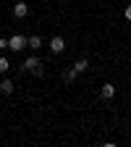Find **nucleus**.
Wrapping results in <instances>:
<instances>
[{
	"label": "nucleus",
	"mask_w": 131,
	"mask_h": 147,
	"mask_svg": "<svg viewBox=\"0 0 131 147\" xmlns=\"http://www.w3.org/2000/svg\"><path fill=\"white\" fill-rule=\"evenodd\" d=\"M50 50L52 53H63L66 50V40H63V37H52V40H50Z\"/></svg>",
	"instance_id": "3"
},
{
	"label": "nucleus",
	"mask_w": 131,
	"mask_h": 147,
	"mask_svg": "<svg viewBox=\"0 0 131 147\" xmlns=\"http://www.w3.org/2000/svg\"><path fill=\"white\" fill-rule=\"evenodd\" d=\"M87 68H89V63H87L84 58H81V61H76V63H73V71H76V74H84Z\"/></svg>",
	"instance_id": "7"
},
{
	"label": "nucleus",
	"mask_w": 131,
	"mask_h": 147,
	"mask_svg": "<svg viewBox=\"0 0 131 147\" xmlns=\"http://www.w3.org/2000/svg\"><path fill=\"white\" fill-rule=\"evenodd\" d=\"M26 13H29V5H26V3H16V5H13V16H16V18H24Z\"/></svg>",
	"instance_id": "4"
},
{
	"label": "nucleus",
	"mask_w": 131,
	"mask_h": 147,
	"mask_svg": "<svg viewBox=\"0 0 131 147\" xmlns=\"http://www.w3.org/2000/svg\"><path fill=\"white\" fill-rule=\"evenodd\" d=\"M26 45H29L26 37H21V34H13V37H11V50H24Z\"/></svg>",
	"instance_id": "2"
},
{
	"label": "nucleus",
	"mask_w": 131,
	"mask_h": 147,
	"mask_svg": "<svg viewBox=\"0 0 131 147\" xmlns=\"http://www.w3.org/2000/svg\"><path fill=\"white\" fill-rule=\"evenodd\" d=\"M21 68H24V71H34V74H42V63H40V58H26Z\"/></svg>",
	"instance_id": "1"
},
{
	"label": "nucleus",
	"mask_w": 131,
	"mask_h": 147,
	"mask_svg": "<svg viewBox=\"0 0 131 147\" xmlns=\"http://www.w3.org/2000/svg\"><path fill=\"white\" fill-rule=\"evenodd\" d=\"M40 45H42V40H40L37 34H34V37H29V47H32V50H37Z\"/></svg>",
	"instance_id": "8"
},
{
	"label": "nucleus",
	"mask_w": 131,
	"mask_h": 147,
	"mask_svg": "<svg viewBox=\"0 0 131 147\" xmlns=\"http://www.w3.org/2000/svg\"><path fill=\"white\" fill-rule=\"evenodd\" d=\"M11 47V40H5V37H0V50H8Z\"/></svg>",
	"instance_id": "10"
},
{
	"label": "nucleus",
	"mask_w": 131,
	"mask_h": 147,
	"mask_svg": "<svg viewBox=\"0 0 131 147\" xmlns=\"http://www.w3.org/2000/svg\"><path fill=\"white\" fill-rule=\"evenodd\" d=\"M123 16L128 18V21H131V5H126V11H123Z\"/></svg>",
	"instance_id": "11"
},
{
	"label": "nucleus",
	"mask_w": 131,
	"mask_h": 147,
	"mask_svg": "<svg viewBox=\"0 0 131 147\" xmlns=\"http://www.w3.org/2000/svg\"><path fill=\"white\" fill-rule=\"evenodd\" d=\"M0 92H3V95H11V92H13L11 79H3V82H0Z\"/></svg>",
	"instance_id": "6"
},
{
	"label": "nucleus",
	"mask_w": 131,
	"mask_h": 147,
	"mask_svg": "<svg viewBox=\"0 0 131 147\" xmlns=\"http://www.w3.org/2000/svg\"><path fill=\"white\" fill-rule=\"evenodd\" d=\"M11 68V63H8V58H0V74H5Z\"/></svg>",
	"instance_id": "9"
},
{
	"label": "nucleus",
	"mask_w": 131,
	"mask_h": 147,
	"mask_svg": "<svg viewBox=\"0 0 131 147\" xmlns=\"http://www.w3.org/2000/svg\"><path fill=\"white\" fill-rule=\"evenodd\" d=\"M128 82H131V76H128Z\"/></svg>",
	"instance_id": "12"
},
{
	"label": "nucleus",
	"mask_w": 131,
	"mask_h": 147,
	"mask_svg": "<svg viewBox=\"0 0 131 147\" xmlns=\"http://www.w3.org/2000/svg\"><path fill=\"white\" fill-rule=\"evenodd\" d=\"M100 95H102L105 100H113V97H116V87H113V84H102Z\"/></svg>",
	"instance_id": "5"
}]
</instances>
